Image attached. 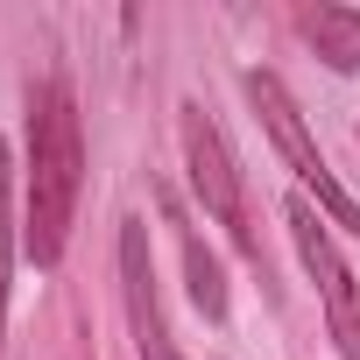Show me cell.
Wrapping results in <instances>:
<instances>
[{
	"mask_svg": "<svg viewBox=\"0 0 360 360\" xmlns=\"http://www.w3.org/2000/svg\"><path fill=\"white\" fill-rule=\"evenodd\" d=\"M78 176H85V134H78V99L64 78L36 85L29 99V255L36 269H50L71 240V212H78Z\"/></svg>",
	"mask_w": 360,
	"mask_h": 360,
	"instance_id": "cell-1",
	"label": "cell"
},
{
	"mask_svg": "<svg viewBox=\"0 0 360 360\" xmlns=\"http://www.w3.org/2000/svg\"><path fill=\"white\" fill-rule=\"evenodd\" d=\"M248 99H255V113H262V127L276 134V148H283V162L304 176V184L318 191V205L346 226V233H360V205L346 198V184L325 169V155H318V141H311V127H304V113H297V99L283 92V78L276 71H248Z\"/></svg>",
	"mask_w": 360,
	"mask_h": 360,
	"instance_id": "cell-2",
	"label": "cell"
},
{
	"mask_svg": "<svg viewBox=\"0 0 360 360\" xmlns=\"http://www.w3.org/2000/svg\"><path fill=\"white\" fill-rule=\"evenodd\" d=\"M283 219H290V240H297V255H304V269H311V283H318V297H325V318H332L339 353H346V360H360V283H353V269L339 262V248H332L325 219H318L304 198H290V205H283Z\"/></svg>",
	"mask_w": 360,
	"mask_h": 360,
	"instance_id": "cell-3",
	"label": "cell"
},
{
	"mask_svg": "<svg viewBox=\"0 0 360 360\" xmlns=\"http://www.w3.org/2000/svg\"><path fill=\"white\" fill-rule=\"evenodd\" d=\"M176 134H184V162H191V191L205 198V212L219 219V226H233L240 233V248L262 262V248H255V233H248V205H240V169H233V148H226V134L205 120V106H184L176 113Z\"/></svg>",
	"mask_w": 360,
	"mask_h": 360,
	"instance_id": "cell-4",
	"label": "cell"
},
{
	"mask_svg": "<svg viewBox=\"0 0 360 360\" xmlns=\"http://www.w3.org/2000/svg\"><path fill=\"white\" fill-rule=\"evenodd\" d=\"M120 297H127V325H134V353L141 360H184L169 339L162 297H155V262H148V226L120 219Z\"/></svg>",
	"mask_w": 360,
	"mask_h": 360,
	"instance_id": "cell-5",
	"label": "cell"
},
{
	"mask_svg": "<svg viewBox=\"0 0 360 360\" xmlns=\"http://www.w3.org/2000/svg\"><path fill=\"white\" fill-rule=\"evenodd\" d=\"M304 43L332 64V71H360V8H339V0H318V8L297 15Z\"/></svg>",
	"mask_w": 360,
	"mask_h": 360,
	"instance_id": "cell-6",
	"label": "cell"
},
{
	"mask_svg": "<svg viewBox=\"0 0 360 360\" xmlns=\"http://www.w3.org/2000/svg\"><path fill=\"white\" fill-rule=\"evenodd\" d=\"M184 276H191V304L205 311V318H226V269H219V255L184 226Z\"/></svg>",
	"mask_w": 360,
	"mask_h": 360,
	"instance_id": "cell-7",
	"label": "cell"
},
{
	"mask_svg": "<svg viewBox=\"0 0 360 360\" xmlns=\"http://www.w3.org/2000/svg\"><path fill=\"white\" fill-rule=\"evenodd\" d=\"M8 141H0V339H8V276H15V205H8Z\"/></svg>",
	"mask_w": 360,
	"mask_h": 360,
	"instance_id": "cell-8",
	"label": "cell"
}]
</instances>
